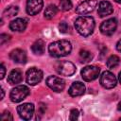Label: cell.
I'll list each match as a JSON object with an SVG mask.
<instances>
[{
    "mask_svg": "<svg viewBox=\"0 0 121 121\" xmlns=\"http://www.w3.org/2000/svg\"><path fill=\"white\" fill-rule=\"evenodd\" d=\"M72 50V45L69 41L66 40H60L53 42L48 46L49 54L54 58H60L67 56L70 54Z\"/></svg>",
    "mask_w": 121,
    "mask_h": 121,
    "instance_id": "obj_1",
    "label": "cell"
},
{
    "mask_svg": "<svg viewBox=\"0 0 121 121\" xmlns=\"http://www.w3.org/2000/svg\"><path fill=\"white\" fill-rule=\"evenodd\" d=\"M95 26V20L91 16H80L75 21V27L77 31L84 37H87L94 32Z\"/></svg>",
    "mask_w": 121,
    "mask_h": 121,
    "instance_id": "obj_2",
    "label": "cell"
},
{
    "mask_svg": "<svg viewBox=\"0 0 121 121\" xmlns=\"http://www.w3.org/2000/svg\"><path fill=\"white\" fill-rule=\"evenodd\" d=\"M28 95H29V89L25 85H19L11 90L9 97L12 102L18 103L21 102L23 99H25Z\"/></svg>",
    "mask_w": 121,
    "mask_h": 121,
    "instance_id": "obj_3",
    "label": "cell"
},
{
    "mask_svg": "<svg viewBox=\"0 0 121 121\" xmlns=\"http://www.w3.org/2000/svg\"><path fill=\"white\" fill-rule=\"evenodd\" d=\"M56 71L61 76L70 77L75 74L76 66L74 65V63H72L70 61L62 60V61H59L56 64Z\"/></svg>",
    "mask_w": 121,
    "mask_h": 121,
    "instance_id": "obj_4",
    "label": "cell"
},
{
    "mask_svg": "<svg viewBox=\"0 0 121 121\" xmlns=\"http://www.w3.org/2000/svg\"><path fill=\"white\" fill-rule=\"evenodd\" d=\"M43 72L36 68V67H31L30 69H28L26 71V79L27 84L34 86L36 84H38L39 82H41V80L43 79Z\"/></svg>",
    "mask_w": 121,
    "mask_h": 121,
    "instance_id": "obj_5",
    "label": "cell"
},
{
    "mask_svg": "<svg viewBox=\"0 0 121 121\" xmlns=\"http://www.w3.org/2000/svg\"><path fill=\"white\" fill-rule=\"evenodd\" d=\"M100 73V69L95 65L85 66L81 70V77L85 81H92L98 78Z\"/></svg>",
    "mask_w": 121,
    "mask_h": 121,
    "instance_id": "obj_6",
    "label": "cell"
},
{
    "mask_svg": "<svg viewBox=\"0 0 121 121\" xmlns=\"http://www.w3.org/2000/svg\"><path fill=\"white\" fill-rule=\"evenodd\" d=\"M46 85L55 92H61L65 87V81L57 77V76H49L45 80Z\"/></svg>",
    "mask_w": 121,
    "mask_h": 121,
    "instance_id": "obj_7",
    "label": "cell"
},
{
    "mask_svg": "<svg viewBox=\"0 0 121 121\" xmlns=\"http://www.w3.org/2000/svg\"><path fill=\"white\" fill-rule=\"evenodd\" d=\"M116 83H117V79L115 76L110 71H105L100 76V84L106 89H112L115 87Z\"/></svg>",
    "mask_w": 121,
    "mask_h": 121,
    "instance_id": "obj_8",
    "label": "cell"
},
{
    "mask_svg": "<svg viewBox=\"0 0 121 121\" xmlns=\"http://www.w3.org/2000/svg\"><path fill=\"white\" fill-rule=\"evenodd\" d=\"M34 105L32 103H24L17 107L19 116L24 120H29L34 113Z\"/></svg>",
    "mask_w": 121,
    "mask_h": 121,
    "instance_id": "obj_9",
    "label": "cell"
},
{
    "mask_svg": "<svg viewBox=\"0 0 121 121\" xmlns=\"http://www.w3.org/2000/svg\"><path fill=\"white\" fill-rule=\"evenodd\" d=\"M117 27V21L115 18H111L104 21L100 26V31L103 35L111 36L112 35Z\"/></svg>",
    "mask_w": 121,
    "mask_h": 121,
    "instance_id": "obj_10",
    "label": "cell"
},
{
    "mask_svg": "<svg viewBox=\"0 0 121 121\" xmlns=\"http://www.w3.org/2000/svg\"><path fill=\"white\" fill-rule=\"evenodd\" d=\"M96 4H97V2L95 0H85V1L81 2L76 8V12L78 14H81V15L91 13L96 7Z\"/></svg>",
    "mask_w": 121,
    "mask_h": 121,
    "instance_id": "obj_11",
    "label": "cell"
},
{
    "mask_svg": "<svg viewBox=\"0 0 121 121\" xmlns=\"http://www.w3.org/2000/svg\"><path fill=\"white\" fill-rule=\"evenodd\" d=\"M43 6V0H27L26 1V12L29 15L38 14Z\"/></svg>",
    "mask_w": 121,
    "mask_h": 121,
    "instance_id": "obj_12",
    "label": "cell"
},
{
    "mask_svg": "<svg viewBox=\"0 0 121 121\" xmlns=\"http://www.w3.org/2000/svg\"><path fill=\"white\" fill-rule=\"evenodd\" d=\"M26 26H27V20L25 18H16L9 23V28L12 31H17V32L24 31Z\"/></svg>",
    "mask_w": 121,
    "mask_h": 121,
    "instance_id": "obj_13",
    "label": "cell"
},
{
    "mask_svg": "<svg viewBox=\"0 0 121 121\" xmlns=\"http://www.w3.org/2000/svg\"><path fill=\"white\" fill-rule=\"evenodd\" d=\"M113 12V8L112 4L108 1H101L97 8V13L100 17H106Z\"/></svg>",
    "mask_w": 121,
    "mask_h": 121,
    "instance_id": "obj_14",
    "label": "cell"
},
{
    "mask_svg": "<svg viewBox=\"0 0 121 121\" xmlns=\"http://www.w3.org/2000/svg\"><path fill=\"white\" fill-rule=\"evenodd\" d=\"M84 92H85V85L79 81L74 82L68 90V93L71 96H79L83 95Z\"/></svg>",
    "mask_w": 121,
    "mask_h": 121,
    "instance_id": "obj_15",
    "label": "cell"
},
{
    "mask_svg": "<svg viewBox=\"0 0 121 121\" xmlns=\"http://www.w3.org/2000/svg\"><path fill=\"white\" fill-rule=\"evenodd\" d=\"M10 59L16 63H26V52L22 49H14L9 54Z\"/></svg>",
    "mask_w": 121,
    "mask_h": 121,
    "instance_id": "obj_16",
    "label": "cell"
},
{
    "mask_svg": "<svg viewBox=\"0 0 121 121\" xmlns=\"http://www.w3.org/2000/svg\"><path fill=\"white\" fill-rule=\"evenodd\" d=\"M23 79V77H22V72L21 70L19 69H13L9 77H8V81L9 84H17V83H20Z\"/></svg>",
    "mask_w": 121,
    "mask_h": 121,
    "instance_id": "obj_17",
    "label": "cell"
},
{
    "mask_svg": "<svg viewBox=\"0 0 121 121\" xmlns=\"http://www.w3.org/2000/svg\"><path fill=\"white\" fill-rule=\"evenodd\" d=\"M31 50L35 55H43L44 52V42L43 40H37L32 44Z\"/></svg>",
    "mask_w": 121,
    "mask_h": 121,
    "instance_id": "obj_18",
    "label": "cell"
},
{
    "mask_svg": "<svg viewBox=\"0 0 121 121\" xmlns=\"http://www.w3.org/2000/svg\"><path fill=\"white\" fill-rule=\"evenodd\" d=\"M57 12H58V8L55 6V5H49V6H47V8L45 9V10H44V17L46 18V19H52L56 14H57Z\"/></svg>",
    "mask_w": 121,
    "mask_h": 121,
    "instance_id": "obj_19",
    "label": "cell"
},
{
    "mask_svg": "<svg viewBox=\"0 0 121 121\" xmlns=\"http://www.w3.org/2000/svg\"><path fill=\"white\" fill-rule=\"evenodd\" d=\"M119 62H120V59H119V57L116 56V55H112V56L109 57V59L107 60V62H106V63H107L108 68H110V69H113V68H115V67L118 66Z\"/></svg>",
    "mask_w": 121,
    "mask_h": 121,
    "instance_id": "obj_20",
    "label": "cell"
},
{
    "mask_svg": "<svg viewBox=\"0 0 121 121\" xmlns=\"http://www.w3.org/2000/svg\"><path fill=\"white\" fill-rule=\"evenodd\" d=\"M93 59V55L91 52L87 51V50H80L79 52V60L81 62L83 63H87L89 61H91Z\"/></svg>",
    "mask_w": 121,
    "mask_h": 121,
    "instance_id": "obj_21",
    "label": "cell"
},
{
    "mask_svg": "<svg viewBox=\"0 0 121 121\" xmlns=\"http://www.w3.org/2000/svg\"><path fill=\"white\" fill-rule=\"evenodd\" d=\"M18 13V7L16 6H10L9 8H7L4 12H3V15L6 16V17H12L14 15H16Z\"/></svg>",
    "mask_w": 121,
    "mask_h": 121,
    "instance_id": "obj_22",
    "label": "cell"
},
{
    "mask_svg": "<svg viewBox=\"0 0 121 121\" xmlns=\"http://www.w3.org/2000/svg\"><path fill=\"white\" fill-rule=\"evenodd\" d=\"M72 8V2L71 0H60V9L63 11L70 10Z\"/></svg>",
    "mask_w": 121,
    "mask_h": 121,
    "instance_id": "obj_23",
    "label": "cell"
},
{
    "mask_svg": "<svg viewBox=\"0 0 121 121\" xmlns=\"http://www.w3.org/2000/svg\"><path fill=\"white\" fill-rule=\"evenodd\" d=\"M1 119L3 121H11L13 119L11 113L9 112V111H5L2 114H1Z\"/></svg>",
    "mask_w": 121,
    "mask_h": 121,
    "instance_id": "obj_24",
    "label": "cell"
},
{
    "mask_svg": "<svg viewBox=\"0 0 121 121\" xmlns=\"http://www.w3.org/2000/svg\"><path fill=\"white\" fill-rule=\"evenodd\" d=\"M59 29H60V31L61 33H66L69 30V26L65 22H61L60 24V26H59Z\"/></svg>",
    "mask_w": 121,
    "mask_h": 121,
    "instance_id": "obj_25",
    "label": "cell"
},
{
    "mask_svg": "<svg viewBox=\"0 0 121 121\" xmlns=\"http://www.w3.org/2000/svg\"><path fill=\"white\" fill-rule=\"evenodd\" d=\"M78 114H79L78 111L77 109H73V110H71V112H70L69 119H70V120H76V119H78Z\"/></svg>",
    "mask_w": 121,
    "mask_h": 121,
    "instance_id": "obj_26",
    "label": "cell"
},
{
    "mask_svg": "<svg viewBox=\"0 0 121 121\" xmlns=\"http://www.w3.org/2000/svg\"><path fill=\"white\" fill-rule=\"evenodd\" d=\"M9 38H10V36L8 34H1L0 35V44H3L6 41L9 40Z\"/></svg>",
    "mask_w": 121,
    "mask_h": 121,
    "instance_id": "obj_27",
    "label": "cell"
},
{
    "mask_svg": "<svg viewBox=\"0 0 121 121\" xmlns=\"http://www.w3.org/2000/svg\"><path fill=\"white\" fill-rule=\"evenodd\" d=\"M0 71H1V73H0V78L3 79L4 77H5V74H6V68H5V65L3 63H1V65H0Z\"/></svg>",
    "mask_w": 121,
    "mask_h": 121,
    "instance_id": "obj_28",
    "label": "cell"
},
{
    "mask_svg": "<svg viewBox=\"0 0 121 121\" xmlns=\"http://www.w3.org/2000/svg\"><path fill=\"white\" fill-rule=\"evenodd\" d=\"M116 49L119 51V52H121V39L118 41V43H116Z\"/></svg>",
    "mask_w": 121,
    "mask_h": 121,
    "instance_id": "obj_29",
    "label": "cell"
},
{
    "mask_svg": "<svg viewBox=\"0 0 121 121\" xmlns=\"http://www.w3.org/2000/svg\"><path fill=\"white\" fill-rule=\"evenodd\" d=\"M1 93H2V95H1V98L0 99H3V97H4V90H3V88H1Z\"/></svg>",
    "mask_w": 121,
    "mask_h": 121,
    "instance_id": "obj_30",
    "label": "cell"
},
{
    "mask_svg": "<svg viewBox=\"0 0 121 121\" xmlns=\"http://www.w3.org/2000/svg\"><path fill=\"white\" fill-rule=\"evenodd\" d=\"M118 80H119V82L121 83V72L119 73V76H118Z\"/></svg>",
    "mask_w": 121,
    "mask_h": 121,
    "instance_id": "obj_31",
    "label": "cell"
},
{
    "mask_svg": "<svg viewBox=\"0 0 121 121\" xmlns=\"http://www.w3.org/2000/svg\"><path fill=\"white\" fill-rule=\"evenodd\" d=\"M117 108H118V110H119V111H121V101L118 103V107H117Z\"/></svg>",
    "mask_w": 121,
    "mask_h": 121,
    "instance_id": "obj_32",
    "label": "cell"
},
{
    "mask_svg": "<svg viewBox=\"0 0 121 121\" xmlns=\"http://www.w3.org/2000/svg\"><path fill=\"white\" fill-rule=\"evenodd\" d=\"M116 3H118V4H121V0H114Z\"/></svg>",
    "mask_w": 121,
    "mask_h": 121,
    "instance_id": "obj_33",
    "label": "cell"
}]
</instances>
